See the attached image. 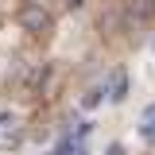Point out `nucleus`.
<instances>
[{"mask_svg": "<svg viewBox=\"0 0 155 155\" xmlns=\"http://www.w3.org/2000/svg\"><path fill=\"white\" fill-rule=\"evenodd\" d=\"M140 136H143L147 143H155V120H151V124H140Z\"/></svg>", "mask_w": 155, "mask_h": 155, "instance_id": "nucleus-4", "label": "nucleus"}, {"mask_svg": "<svg viewBox=\"0 0 155 155\" xmlns=\"http://www.w3.org/2000/svg\"><path fill=\"white\" fill-rule=\"evenodd\" d=\"M105 97H109V89H105V85H93V89H85V97H81V109H97Z\"/></svg>", "mask_w": 155, "mask_h": 155, "instance_id": "nucleus-3", "label": "nucleus"}, {"mask_svg": "<svg viewBox=\"0 0 155 155\" xmlns=\"http://www.w3.org/2000/svg\"><path fill=\"white\" fill-rule=\"evenodd\" d=\"M39 4H47V8H51V0H39Z\"/></svg>", "mask_w": 155, "mask_h": 155, "instance_id": "nucleus-6", "label": "nucleus"}, {"mask_svg": "<svg viewBox=\"0 0 155 155\" xmlns=\"http://www.w3.org/2000/svg\"><path fill=\"white\" fill-rule=\"evenodd\" d=\"M16 23H19V31H27V35H35V39H47L54 31V12L47 4H39V0H19Z\"/></svg>", "mask_w": 155, "mask_h": 155, "instance_id": "nucleus-1", "label": "nucleus"}, {"mask_svg": "<svg viewBox=\"0 0 155 155\" xmlns=\"http://www.w3.org/2000/svg\"><path fill=\"white\" fill-rule=\"evenodd\" d=\"M105 89H109V101H124V97H128V70L116 66L113 74H109V85H105Z\"/></svg>", "mask_w": 155, "mask_h": 155, "instance_id": "nucleus-2", "label": "nucleus"}, {"mask_svg": "<svg viewBox=\"0 0 155 155\" xmlns=\"http://www.w3.org/2000/svg\"><path fill=\"white\" fill-rule=\"evenodd\" d=\"M155 120V105H147V109H143V124H151Z\"/></svg>", "mask_w": 155, "mask_h": 155, "instance_id": "nucleus-5", "label": "nucleus"}]
</instances>
